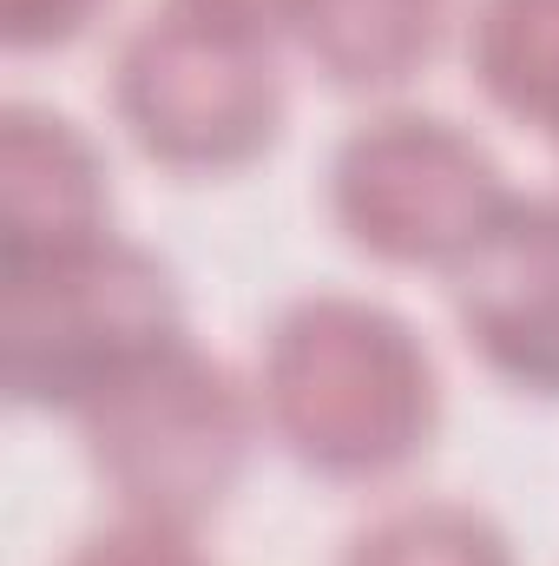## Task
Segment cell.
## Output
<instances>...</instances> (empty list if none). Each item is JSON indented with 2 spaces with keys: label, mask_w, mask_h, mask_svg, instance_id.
I'll return each mask as SVG.
<instances>
[{
  "label": "cell",
  "mask_w": 559,
  "mask_h": 566,
  "mask_svg": "<svg viewBox=\"0 0 559 566\" xmlns=\"http://www.w3.org/2000/svg\"><path fill=\"white\" fill-rule=\"evenodd\" d=\"M257 409L303 474L369 488L428 454L441 369L402 310L356 290H309L264 329Z\"/></svg>",
  "instance_id": "cell-1"
},
{
  "label": "cell",
  "mask_w": 559,
  "mask_h": 566,
  "mask_svg": "<svg viewBox=\"0 0 559 566\" xmlns=\"http://www.w3.org/2000/svg\"><path fill=\"white\" fill-rule=\"evenodd\" d=\"M0 382L20 409L80 416L119 376L191 336L171 264L119 231L0 264Z\"/></svg>",
  "instance_id": "cell-2"
},
{
  "label": "cell",
  "mask_w": 559,
  "mask_h": 566,
  "mask_svg": "<svg viewBox=\"0 0 559 566\" xmlns=\"http://www.w3.org/2000/svg\"><path fill=\"white\" fill-rule=\"evenodd\" d=\"M73 422L119 514L198 534L244 481L251 448L264 434V409L231 363L178 336L133 376H119L106 396H93Z\"/></svg>",
  "instance_id": "cell-3"
},
{
  "label": "cell",
  "mask_w": 559,
  "mask_h": 566,
  "mask_svg": "<svg viewBox=\"0 0 559 566\" xmlns=\"http://www.w3.org/2000/svg\"><path fill=\"white\" fill-rule=\"evenodd\" d=\"M113 119L151 165L184 178H224L283 139L289 86L271 40L158 7L113 53Z\"/></svg>",
  "instance_id": "cell-4"
},
{
  "label": "cell",
  "mask_w": 559,
  "mask_h": 566,
  "mask_svg": "<svg viewBox=\"0 0 559 566\" xmlns=\"http://www.w3.org/2000/svg\"><path fill=\"white\" fill-rule=\"evenodd\" d=\"M336 231L395 271H461L520 198L500 158L447 113L389 106L349 126L323 178Z\"/></svg>",
  "instance_id": "cell-5"
},
{
  "label": "cell",
  "mask_w": 559,
  "mask_h": 566,
  "mask_svg": "<svg viewBox=\"0 0 559 566\" xmlns=\"http://www.w3.org/2000/svg\"><path fill=\"white\" fill-rule=\"evenodd\" d=\"M454 323L487 376L559 402V191L514 198L454 271Z\"/></svg>",
  "instance_id": "cell-6"
},
{
  "label": "cell",
  "mask_w": 559,
  "mask_h": 566,
  "mask_svg": "<svg viewBox=\"0 0 559 566\" xmlns=\"http://www.w3.org/2000/svg\"><path fill=\"white\" fill-rule=\"evenodd\" d=\"M113 231L106 151L53 106L0 113V264H33Z\"/></svg>",
  "instance_id": "cell-7"
},
{
  "label": "cell",
  "mask_w": 559,
  "mask_h": 566,
  "mask_svg": "<svg viewBox=\"0 0 559 566\" xmlns=\"http://www.w3.org/2000/svg\"><path fill=\"white\" fill-rule=\"evenodd\" d=\"M447 27L454 0H303L289 40L336 93H402Z\"/></svg>",
  "instance_id": "cell-8"
},
{
  "label": "cell",
  "mask_w": 559,
  "mask_h": 566,
  "mask_svg": "<svg viewBox=\"0 0 559 566\" xmlns=\"http://www.w3.org/2000/svg\"><path fill=\"white\" fill-rule=\"evenodd\" d=\"M461 53L494 113L559 139V0H467Z\"/></svg>",
  "instance_id": "cell-9"
},
{
  "label": "cell",
  "mask_w": 559,
  "mask_h": 566,
  "mask_svg": "<svg viewBox=\"0 0 559 566\" xmlns=\"http://www.w3.org/2000/svg\"><path fill=\"white\" fill-rule=\"evenodd\" d=\"M336 566H520L507 527L474 507V501H447V494H415V501H389L382 514H369Z\"/></svg>",
  "instance_id": "cell-10"
},
{
  "label": "cell",
  "mask_w": 559,
  "mask_h": 566,
  "mask_svg": "<svg viewBox=\"0 0 559 566\" xmlns=\"http://www.w3.org/2000/svg\"><path fill=\"white\" fill-rule=\"evenodd\" d=\"M60 566H211L191 527L171 521H145V514H119L113 527H93Z\"/></svg>",
  "instance_id": "cell-11"
},
{
  "label": "cell",
  "mask_w": 559,
  "mask_h": 566,
  "mask_svg": "<svg viewBox=\"0 0 559 566\" xmlns=\"http://www.w3.org/2000/svg\"><path fill=\"white\" fill-rule=\"evenodd\" d=\"M113 0H0V40L13 53H53L73 46L80 33H93V20Z\"/></svg>",
  "instance_id": "cell-12"
},
{
  "label": "cell",
  "mask_w": 559,
  "mask_h": 566,
  "mask_svg": "<svg viewBox=\"0 0 559 566\" xmlns=\"http://www.w3.org/2000/svg\"><path fill=\"white\" fill-rule=\"evenodd\" d=\"M171 7L218 20V27H238V33H257V40L296 33V13H303V0H171Z\"/></svg>",
  "instance_id": "cell-13"
},
{
  "label": "cell",
  "mask_w": 559,
  "mask_h": 566,
  "mask_svg": "<svg viewBox=\"0 0 559 566\" xmlns=\"http://www.w3.org/2000/svg\"><path fill=\"white\" fill-rule=\"evenodd\" d=\"M553 145H559V139H553Z\"/></svg>",
  "instance_id": "cell-14"
}]
</instances>
